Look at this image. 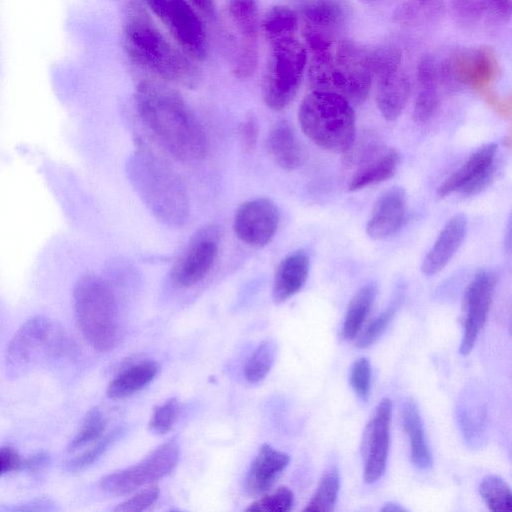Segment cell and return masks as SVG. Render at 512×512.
Returning <instances> with one entry per match:
<instances>
[{
    "instance_id": "15",
    "label": "cell",
    "mask_w": 512,
    "mask_h": 512,
    "mask_svg": "<svg viewBox=\"0 0 512 512\" xmlns=\"http://www.w3.org/2000/svg\"><path fill=\"white\" fill-rule=\"evenodd\" d=\"M392 404L383 398L375 409L363 435V478L367 484L378 481L385 472L389 446Z\"/></svg>"
},
{
    "instance_id": "40",
    "label": "cell",
    "mask_w": 512,
    "mask_h": 512,
    "mask_svg": "<svg viewBox=\"0 0 512 512\" xmlns=\"http://www.w3.org/2000/svg\"><path fill=\"white\" fill-rule=\"evenodd\" d=\"M371 376V365L367 358H359L353 363L349 382L355 394L363 401H366L370 394Z\"/></svg>"
},
{
    "instance_id": "41",
    "label": "cell",
    "mask_w": 512,
    "mask_h": 512,
    "mask_svg": "<svg viewBox=\"0 0 512 512\" xmlns=\"http://www.w3.org/2000/svg\"><path fill=\"white\" fill-rule=\"evenodd\" d=\"M456 21L465 26L476 24L485 10L480 0H449Z\"/></svg>"
},
{
    "instance_id": "39",
    "label": "cell",
    "mask_w": 512,
    "mask_h": 512,
    "mask_svg": "<svg viewBox=\"0 0 512 512\" xmlns=\"http://www.w3.org/2000/svg\"><path fill=\"white\" fill-rule=\"evenodd\" d=\"M439 103L440 95L438 88H420L413 108V120L419 124L429 121L436 112Z\"/></svg>"
},
{
    "instance_id": "11",
    "label": "cell",
    "mask_w": 512,
    "mask_h": 512,
    "mask_svg": "<svg viewBox=\"0 0 512 512\" xmlns=\"http://www.w3.org/2000/svg\"><path fill=\"white\" fill-rule=\"evenodd\" d=\"M219 240L217 226L209 225L197 231L171 267L172 282L189 288L203 280L216 260Z\"/></svg>"
},
{
    "instance_id": "30",
    "label": "cell",
    "mask_w": 512,
    "mask_h": 512,
    "mask_svg": "<svg viewBox=\"0 0 512 512\" xmlns=\"http://www.w3.org/2000/svg\"><path fill=\"white\" fill-rule=\"evenodd\" d=\"M340 489V476L337 468L329 467L322 475L320 483L304 511H333Z\"/></svg>"
},
{
    "instance_id": "9",
    "label": "cell",
    "mask_w": 512,
    "mask_h": 512,
    "mask_svg": "<svg viewBox=\"0 0 512 512\" xmlns=\"http://www.w3.org/2000/svg\"><path fill=\"white\" fill-rule=\"evenodd\" d=\"M178 458L177 444L174 441L166 442L138 463L105 475L100 480V487L109 495H127L168 475Z\"/></svg>"
},
{
    "instance_id": "17",
    "label": "cell",
    "mask_w": 512,
    "mask_h": 512,
    "mask_svg": "<svg viewBox=\"0 0 512 512\" xmlns=\"http://www.w3.org/2000/svg\"><path fill=\"white\" fill-rule=\"evenodd\" d=\"M497 144L489 143L478 148L469 158L438 187L440 197L458 192L470 196L479 193L491 181L497 154Z\"/></svg>"
},
{
    "instance_id": "24",
    "label": "cell",
    "mask_w": 512,
    "mask_h": 512,
    "mask_svg": "<svg viewBox=\"0 0 512 512\" xmlns=\"http://www.w3.org/2000/svg\"><path fill=\"white\" fill-rule=\"evenodd\" d=\"M267 149L273 161L282 169L292 171L302 163V149L289 121H277L269 131Z\"/></svg>"
},
{
    "instance_id": "22",
    "label": "cell",
    "mask_w": 512,
    "mask_h": 512,
    "mask_svg": "<svg viewBox=\"0 0 512 512\" xmlns=\"http://www.w3.org/2000/svg\"><path fill=\"white\" fill-rule=\"evenodd\" d=\"M376 103L381 115L393 121L404 110L410 93L411 81L401 68L376 77Z\"/></svg>"
},
{
    "instance_id": "42",
    "label": "cell",
    "mask_w": 512,
    "mask_h": 512,
    "mask_svg": "<svg viewBox=\"0 0 512 512\" xmlns=\"http://www.w3.org/2000/svg\"><path fill=\"white\" fill-rule=\"evenodd\" d=\"M159 496L155 486L144 488L114 508L117 512H140L151 506Z\"/></svg>"
},
{
    "instance_id": "38",
    "label": "cell",
    "mask_w": 512,
    "mask_h": 512,
    "mask_svg": "<svg viewBox=\"0 0 512 512\" xmlns=\"http://www.w3.org/2000/svg\"><path fill=\"white\" fill-rule=\"evenodd\" d=\"M179 410V402L175 397H172L161 405H158L154 409L149 422L150 430L159 435L167 433L176 422Z\"/></svg>"
},
{
    "instance_id": "8",
    "label": "cell",
    "mask_w": 512,
    "mask_h": 512,
    "mask_svg": "<svg viewBox=\"0 0 512 512\" xmlns=\"http://www.w3.org/2000/svg\"><path fill=\"white\" fill-rule=\"evenodd\" d=\"M164 24L180 49L194 61H204L209 52L205 27L186 0H142Z\"/></svg>"
},
{
    "instance_id": "25",
    "label": "cell",
    "mask_w": 512,
    "mask_h": 512,
    "mask_svg": "<svg viewBox=\"0 0 512 512\" xmlns=\"http://www.w3.org/2000/svg\"><path fill=\"white\" fill-rule=\"evenodd\" d=\"M159 364L153 360H144L119 372L107 387V396L111 399L126 398L146 387L158 374Z\"/></svg>"
},
{
    "instance_id": "20",
    "label": "cell",
    "mask_w": 512,
    "mask_h": 512,
    "mask_svg": "<svg viewBox=\"0 0 512 512\" xmlns=\"http://www.w3.org/2000/svg\"><path fill=\"white\" fill-rule=\"evenodd\" d=\"M467 233V218L456 214L442 228L432 248L425 256L421 270L425 275L440 272L462 245Z\"/></svg>"
},
{
    "instance_id": "13",
    "label": "cell",
    "mask_w": 512,
    "mask_h": 512,
    "mask_svg": "<svg viewBox=\"0 0 512 512\" xmlns=\"http://www.w3.org/2000/svg\"><path fill=\"white\" fill-rule=\"evenodd\" d=\"M280 221V212L268 198H255L242 203L233 219V230L243 243L262 247L275 236Z\"/></svg>"
},
{
    "instance_id": "36",
    "label": "cell",
    "mask_w": 512,
    "mask_h": 512,
    "mask_svg": "<svg viewBox=\"0 0 512 512\" xmlns=\"http://www.w3.org/2000/svg\"><path fill=\"white\" fill-rule=\"evenodd\" d=\"M401 51L393 45H383L369 51L372 78L401 68Z\"/></svg>"
},
{
    "instance_id": "44",
    "label": "cell",
    "mask_w": 512,
    "mask_h": 512,
    "mask_svg": "<svg viewBox=\"0 0 512 512\" xmlns=\"http://www.w3.org/2000/svg\"><path fill=\"white\" fill-rule=\"evenodd\" d=\"M239 137L245 152H251L257 143L258 126L254 117H247L239 127Z\"/></svg>"
},
{
    "instance_id": "10",
    "label": "cell",
    "mask_w": 512,
    "mask_h": 512,
    "mask_svg": "<svg viewBox=\"0 0 512 512\" xmlns=\"http://www.w3.org/2000/svg\"><path fill=\"white\" fill-rule=\"evenodd\" d=\"M228 14L238 36L232 73L238 79H247L255 73L258 66V0H230Z\"/></svg>"
},
{
    "instance_id": "12",
    "label": "cell",
    "mask_w": 512,
    "mask_h": 512,
    "mask_svg": "<svg viewBox=\"0 0 512 512\" xmlns=\"http://www.w3.org/2000/svg\"><path fill=\"white\" fill-rule=\"evenodd\" d=\"M54 324L43 316L26 321L15 333L7 348V363L19 372L35 363L40 356L58 346Z\"/></svg>"
},
{
    "instance_id": "35",
    "label": "cell",
    "mask_w": 512,
    "mask_h": 512,
    "mask_svg": "<svg viewBox=\"0 0 512 512\" xmlns=\"http://www.w3.org/2000/svg\"><path fill=\"white\" fill-rule=\"evenodd\" d=\"M402 293L395 295L391 303L366 327L357 340V347L366 348L374 343L386 330L401 303Z\"/></svg>"
},
{
    "instance_id": "1",
    "label": "cell",
    "mask_w": 512,
    "mask_h": 512,
    "mask_svg": "<svg viewBox=\"0 0 512 512\" xmlns=\"http://www.w3.org/2000/svg\"><path fill=\"white\" fill-rule=\"evenodd\" d=\"M135 102L144 125L175 158L204 159L208 138L184 98L161 80L144 79L136 86Z\"/></svg>"
},
{
    "instance_id": "18",
    "label": "cell",
    "mask_w": 512,
    "mask_h": 512,
    "mask_svg": "<svg viewBox=\"0 0 512 512\" xmlns=\"http://www.w3.org/2000/svg\"><path fill=\"white\" fill-rule=\"evenodd\" d=\"M406 218V192L394 186L375 202L368 219L366 232L373 240H385L396 235Z\"/></svg>"
},
{
    "instance_id": "46",
    "label": "cell",
    "mask_w": 512,
    "mask_h": 512,
    "mask_svg": "<svg viewBox=\"0 0 512 512\" xmlns=\"http://www.w3.org/2000/svg\"><path fill=\"white\" fill-rule=\"evenodd\" d=\"M485 10H489L491 13L506 18L511 13L510 0H480Z\"/></svg>"
},
{
    "instance_id": "28",
    "label": "cell",
    "mask_w": 512,
    "mask_h": 512,
    "mask_svg": "<svg viewBox=\"0 0 512 512\" xmlns=\"http://www.w3.org/2000/svg\"><path fill=\"white\" fill-rule=\"evenodd\" d=\"M375 286L372 283L360 288L352 298L346 311L342 337L349 341L359 333L375 299Z\"/></svg>"
},
{
    "instance_id": "26",
    "label": "cell",
    "mask_w": 512,
    "mask_h": 512,
    "mask_svg": "<svg viewBox=\"0 0 512 512\" xmlns=\"http://www.w3.org/2000/svg\"><path fill=\"white\" fill-rule=\"evenodd\" d=\"M401 418L403 428L409 436L413 465L421 470L429 469L432 466V456L425 439L418 408L412 399L404 401L401 408Z\"/></svg>"
},
{
    "instance_id": "21",
    "label": "cell",
    "mask_w": 512,
    "mask_h": 512,
    "mask_svg": "<svg viewBox=\"0 0 512 512\" xmlns=\"http://www.w3.org/2000/svg\"><path fill=\"white\" fill-rule=\"evenodd\" d=\"M310 270V258L304 250L287 255L278 265L272 285V298L277 304L297 294L305 285Z\"/></svg>"
},
{
    "instance_id": "29",
    "label": "cell",
    "mask_w": 512,
    "mask_h": 512,
    "mask_svg": "<svg viewBox=\"0 0 512 512\" xmlns=\"http://www.w3.org/2000/svg\"><path fill=\"white\" fill-rule=\"evenodd\" d=\"M297 13L286 5L271 7L260 22V31L264 39L296 35L298 29Z\"/></svg>"
},
{
    "instance_id": "19",
    "label": "cell",
    "mask_w": 512,
    "mask_h": 512,
    "mask_svg": "<svg viewBox=\"0 0 512 512\" xmlns=\"http://www.w3.org/2000/svg\"><path fill=\"white\" fill-rule=\"evenodd\" d=\"M289 460L286 453L263 444L245 477V492L250 496H259L268 491L288 466Z\"/></svg>"
},
{
    "instance_id": "49",
    "label": "cell",
    "mask_w": 512,
    "mask_h": 512,
    "mask_svg": "<svg viewBox=\"0 0 512 512\" xmlns=\"http://www.w3.org/2000/svg\"><path fill=\"white\" fill-rule=\"evenodd\" d=\"M382 511H395V512H400V511H406L405 508H403L402 506H400L399 504L397 503H386L382 508H381Z\"/></svg>"
},
{
    "instance_id": "16",
    "label": "cell",
    "mask_w": 512,
    "mask_h": 512,
    "mask_svg": "<svg viewBox=\"0 0 512 512\" xmlns=\"http://www.w3.org/2000/svg\"><path fill=\"white\" fill-rule=\"evenodd\" d=\"M495 285L494 273L482 269L474 275L465 291L463 336L459 347L461 355L470 353L486 322Z\"/></svg>"
},
{
    "instance_id": "23",
    "label": "cell",
    "mask_w": 512,
    "mask_h": 512,
    "mask_svg": "<svg viewBox=\"0 0 512 512\" xmlns=\"http://www.w3.org/2000/svg\"><path fill=\"white\" fill-rule=\"evenodd\" d=\"M399 160L394 148L376 150L352 175L347 189L354 192L390 179L397 171Z\"/></svg>"
},
{
    "instance_id": "37",
    "label": "cell",
    "mask_w": 512,
    "mask_h": 512,
    "mask_svg": "<svg viewBox=\"0 0 512 512\" xmlns=\"http://www.w3.org/2000/svg\"><path fill=\"white\" fill-rule=\"evenodd\" d=\"M294 504V494L288 487H279L275 492L265 495L252 503L246 511L286 512Z\"/></svg>"
},
{
    "instance_id": "27",
    "label": "cell",
    "mask_w": 512,
    "mask_h": 512,
    "mask_svg": "<svg viewBox=\"0 0 512 512\" xmlns=\"http://www.w3.org/2000/svg\"><path fill=\"white\" fill-rule=\"evenodd\" d=\"M445 8V0H407L395 9L393 19L403 26H417L438 21Z\"/></svg>"
},
{
    "instance_id": "6",
    "label": "cell",
    "mask_w": 512,
    "mask_h": 512,
    "mask_svg": "<svg viewBox=\"0 0 512 512\" xmlns=\"http://www.w3.org/2000/svg\"><path fill=\"white\" fill-rule=\"evenodd\" d=\"M298 121L303 133L326 151L345 153L355 140L354 109L338 94L312 90L300 103Z\"/></svg>"
},
{
    "instance_id": "5",
    "label": "cell",
    "mask_w": 512,
    "mask_h": 512,
    "mask_svg": "<svg viewBox=\"0 0 512 512\" xmlns=\"http://www.w3.org/2000/svg\"><path fill=\"white\" fill-rule=\"evenodd\" d=\"M372 80L369 51L350 39L339 40L332 54L312 65L308 71L312 90L338 94L351 104L366 100Z\"/></svg>"
},
{
    "instance_id": "43",
    "label": "cell",
    "mask_w": 512,
    "mask_h": 512,
    "mask_svg": "<svg viewBox=\"0 0 512 512\" xmlns=\"http://www.w3.org/2000/svg\"><path fill=\"white\" fill-rule=\"evenodd\" d=\"M441 79L439 64L430 55L423 56L417 65V80L420 88L435 87Z\"/></svg>"
},
{
    "instance_id": "50",
    "label": "cell",
    "mask_w": 512,
    "mask_h": 512,
    "mask_svg": "<svg viewBox=\"0 0 512 512\" xmlns=\"http://www.w3.org/2000/svg\"><path fill=\"white\" fill-rule=\"evenodd\" d=\"M365 1H367V2H375L377 0H365Z\"/></svg>"
},
{
    "instance_id": "33",
    "label": "cell",
    "mask_w": 512,
    "mask_h": 512,
    "mask_svg": "<svg viewBox=\"0 0 512 512\" xmlns=\"http://www.w3.org/2000/svg\"><path fill=\"white\" fill-rule=\"evenodd\" d=\"M106 428V419L103 412L94 407L88 411L83 422L67 446L70 453L80 450L82 447L100 439Z\"/></svg>"
},
{
    "instance_id": "3",
    "label": "cell",
    "mask_w": 512,
    "mask_h": 512,
    "mask_svg": "<svg viewBox=\"0 0 512 512\" xmlns=\"http://www.w3.org/2000/svg\"><path fill=\"white\" fill-rule=\"evenodd\" d=\"M131 185L150 213L161 223L179 227L189 217V196L180 176L163 159L137 150L127 162Z\"/></svg>"
},
{
    "instance_id": "48",
    "label": "cell",
    "mask_w": 512,
    "mask_h": 512,
    "mask_svg": "<svg viewBox=\"0 0 512 512\" xmlns=\"http://www.w3.org/2000/svg\"><path fill=\"white\" fill-rule=\"evenodd\" d=\"M48 460V457L46 454L39 453L37 455H34L32 458L28 459L25 465L30 468H39L43 466Z\"/></svg>"
},
{
    "instance_id": "34",
    "label": "cell",
    "mask_w": 512,
    "mask_h": 512,
    "mask_svg": "<svg viewBox=\"0 0 512 512\" xmlns=\"http://www.w3.org/2000/svg\"><path fill=\"white\" fill-rule=\"evenodd\" d=\"M121 434V428L110 431L104 437L98 439V442L90 449L70 459L66 463V469L70 472H79L90 467L109 449Z\"/></svg>"
},
{
    "instance_id": "51",
    "label": "cell",
    "mask_w": 512,
    "mask_h": 512,
    "mask_svg": "<svg viewBox=\"0 0 512 512\" xmlns=\"http://www.w3.org/2000/svg\"><path fill=\"white\" fill-rule=\"evenodd\" d=\"M303 1H306V0H300V2H303Z\"/></svg>"
},
{
    "instance_id": "14",
    "label": "cell",
    "mask_w": 512,
    "mask_h": 512,
    "mask_svg": "<svg viewBox=\"0 0 512 512\" xmlns=\"http://www.w3.org/2000/svg\"><path fill=\"white\" fill-rule=\"evenodd\" d=\"M442 80L484 89L495 79L498 64L493 51L487 47L464 50L439 63Z\"/></svg>"
},
{
    "instance_id": "2",
    "label": "cell",
    "mask_w": 512,
    "mask_h": 512,
    "mask_svg": "<svg viewBox=\"0 0 512 512\" xmlns=\"http://www.w3.org/2000/svg\"><path fill=\"white\" fill-rule=\"evenodd\" d=\"M123 38L128 58L143 70L186 88L199 84L201 70L195 61L165 38L138 0L126 6Z\"/></svg>"
},
{
    "instance_id": "45",
    "label": "cell",
    "mask_w": 512,
    "mask_h": 512,
    "mask_svg": "<svg viewBox=\"0 0 512 512\" xmlns=\"http://www.w3.org/2000/svg\"><path fill=\"white\" fill-rule=\"evenodd\" d=\"M20 455L10 447H0V476L22 466Z\"/></svg>"
},
{
    "instance_id": "31",
    "label": "cell",
    "mask_w": 512,
    "mask_h": 512,
    "mask_svg": "<svg viewBox=\"0 0 512 512\" xmlns=\"http://www.w3.org/2000/svg\"><path fill=\"white\" fill-rule=\"evenodd\" d=\"M479 493L491 511H512V492L501 477L496 475L485 476L479 485Z\"/></svg>"
},
{
    "instance_id": "7",
    "label": "cell",
    "mask_w": 512,
    "mask_h": 512,
    "mask_svg": "<svg viewBox=\"0 0 512 512\" xmlns=\"http://www.w3.org/2000/svg\"><path fill=\"white\" fill-rule=\"evenodd\" d=\"M268 55L262 76V98L274 111L286 108L297 95L307 64V49L296 35L266 40Z\"/></svg>"
},
{
    "instance_id": "4",
    "label": "cell",
    "mask_w": 512,
    "mask_h": 512,
    "mask_svg": "<svg viewBox=\"0 0 512 512\" xmlns=\"http://www.w3.org/2000/svg\"><path fill=\"white\" fill-rule=\"evenodd\" d=\"M73 307L79 329L99 352H109L123 335L118 303L109 283L95 274L80 277L73 288Z\"/></svg>"
},
{
    "instance_id": "32",
    "label": "cell",
    "mask_w": 512,
    "mask_h": 512,
    "mask_svg": "<svg viewBox=\"0 0 512 512\" xmlns=\"http://www.w3.org/2000/svg\"><path fill=\"white\" fill-rule=\"evenodd\" d=\"M276 352L277 345L272 339H266L258 345L244 368L247 382L256 384L267 376L275 361Z\"/></svg>"
},
{
    "instance_id": "47",
    "label": "cell",
    "mask_w": 512,
    "mask_h": 512,
    "mask_svg": "<svg viewBox=\"0 0 512 512\" xmlns=\"http://www.w3.org/2000/svg\"><path fill=\"white\" fill-rule=\"evenodd\" d=\"M194 7L206 18H213L215 16V3L214 0H190Z\"/></svg>"
}]
</instances>
